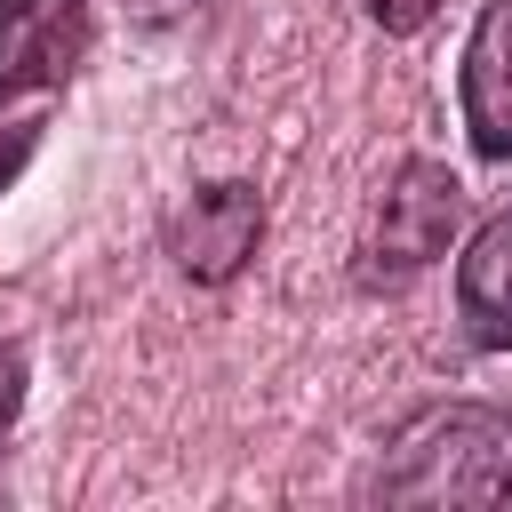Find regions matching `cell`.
Segmentation results:
<instances>
[{
    "label": "cell",
    "mask_w": 512,
    "mask_h": 512,
    "mask_svg": "<svg viewBox=\"0 0 512 512\" xmlns=\"http://www.w3.org/2000/svg\"><path fill=\"white\" fill-rule=\"evenodd\" d=\"M368 496H384V504H512V408H488V400L416 408L384 440Z\"/></svg>",
    "instance_id": "cell-1"
},
{
    "label": "cell",
    "mask_w": 512,
    "mask_h": 512,
    "mask_svg": "<svg viewBox=\"0 0 512 512\" xmlns=\"http://www.w3.org/2000/svg\"><path fill=\"white\" fill-rule=\"evenodd\" d=\"M464 224V184L440 168V160H400L376 216H368V240H360V288H400L416 280L424 264L448 256Z\"/></svg>",
    "instance_id": "cell-2"
},
{
    "label": "cell",
    "mask_w": 512,
    "mask_h": 512,
    "mask_svg": "<svg viewBox=\"0 0 512 512\" xmlns=\"http://www.w3.org/2000/svg\"><path fill=\"white\" fill-rule=\"evenodd\" d=\"M160 240H168V256H176V272H184L192 288H224V280L248 272V256H256V240H264V192L240 184V176L192 184V192L168 208Z\"/></svg>",
    "instance_id": "cell-3"
},
{
    "label": "cell",
    "mask_w": 512,
    "mask_h": 512,
    "mask_svg": "<svg viewBox=\"0 0 512 512\" xmlns=\"http://www.w3.org/2000/svg\"><path fill=\"white\" fill-rule=\"evenodd\" d=\"M96 48L88 0H0V96H56Z\"/></svg>",
    "instance_id": "cell-4"
},
{
    "label": "cell",
    "mask_w": 512,
    "mask_h": 512,
    "mask_svg": "<svg viewBox=\"0 0 512 512\" xmlns=\"http://www.w3.org/2000/svg\"><path fill=\"white\" fill-rule=\"evenodd\" d=\"M456 112L480 160H512V0H488L472 16L464 64H456Z\"/></svg>",
    "instance_id": "cell-5"
},
{
    "label": "cell",
    "mask_w": 512,
    "mask_h": 512,
    "mask_svg": "<svg viewBox=\"0 0 512 512\" xmlns=\"http://www.w3.org/2000/svg\"><path fill=\"white\" fill-rule=\"evenodd\" d=\"M456 320L480 352H512V200L456 256Z\"/></svg>",
    "instance_id": "cell-6"
},
{
    "label": "cell",
    "mask_w": 512,
    "mask_h": 512,
    "mask_svg": "<svg viewBox=\"0 0 512 512\" xmlns=\"http://www.w3.org/2000/svg\"><path fill=\"white\" fill-rule=\"evenodd\" d=\"M40 136H48V96H0V192L24 176Z\"/></svg>",
    "instance_id": "cell-7"
},
{
    "label": "cell",
    "mask_w": 512,
    "mask_h": 512,
    "mask_svg": "<svg viewBox=\"0 0 512 512\" xmlns=\"http://www.w3.org/2000/svg\"><path fill=\"white\" fill-rule=\"evenodd\" d=\"M360 16L384 24V32H424L440 16V0H360Z\"/></svg>",
    "instance_id": "cell-8"
},
{
    "label": "cell",
    "mask_w": 512,
    "mask_h": 512,
    "mask_svg": "<svg viewBox=\"0 0 512 512\" xmlns=\"http://www.w3.org/2000/svg\"><path fill=\"white\" fill-rule=\"evenodd\" d=\"M16 408H24V344L0 336V440L16 432Z\"/></svg>",
    "instance_id": "cell-9"
},
{
    "label": "cell",
    "mask_w": 512,
    "mask_h": 512,
    "mask_svg": "<svg viewBox=\"0 0 512 512\" xmlns=\"http://www.w3.org/2000/svg\"><path fill=\"white\" fill-rule=\"evenodd\" d=\"M192 8H200V0H128V16H136V24H184Z\"/></svg>",
    "instance_id": "cell-10"
}]
</instances>
